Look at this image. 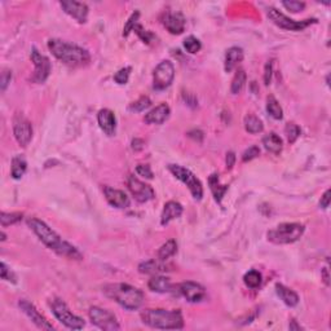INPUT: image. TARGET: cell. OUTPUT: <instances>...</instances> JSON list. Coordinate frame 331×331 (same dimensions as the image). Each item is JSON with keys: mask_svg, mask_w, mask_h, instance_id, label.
I'll use <instances>...</instances> for the list:
<instances>
[{"mask_svg": "<svg viewBox=\"0 0 331 331\" xmlns=\"http://www.w3.org/2000/svg\"><path fill=\"white\" fill-rule=\"evenodd\" d=\"M27 225L30 227V229L36 234L39 239L46 244L48 249L53 250L55 253H57L58 255L66 256V258L70 259H75V260H80L81 254L79 253L78 249L70 244L69 242L64 241V239L50 227L47 225L44 221L39 220L36 218H30L27 220Z\"/></svg>", "mask_w": 331, "mask_h": 331, "instance_id": "cell-1", "label": "cell"}, {"mask_svg": "<svg viewBox=\"0 0 331 331\" xmlns=\"http://www.w3.org/2000/svg\"><path fill=\"white\" fill-rule=\"evenodd\" d=\"M48 48L56 58L66 65L85 66L91 61V55L87 50L61 39H50Z\"/></svg>", "mask_w": 331, "mask_h": 331, "instance_id": "cell-2", "label": "cell"}, {"mask_svg": "<svg viewBox=\"0 0 331 331\" xmlns=\"http://www.w3.org/2000/svg\"><path fill=\"white\" fill-rule=\"evenodd\" d=\"M145 325L160 330H180L184 327V317L179 309H145L140 314Z\"/></svg>", "mask_w": 331, "mask_h": 331, "instance_id": "cell-3", "label": "cell"}, {"mask_svg": "<svg viewBox=\"0 0 331 331\" xmlns=\"http://www.w3.org/2000/svg\"><path fill=\"white\" fill-rule=\"evenodd\" d=\"M104 294L128 311H136L144 302V293L128 283H110L104 287Z\"/></svg>", "mask_w": 331, "mask_h": 331, "instance_id": "cell-4", "label": "cell"}, {"mask_svg": "<svg viewBox=\"0 0 331 331\" xmlns=\"http://www.w3.org/2000/svg\"><path fill=\"white\" fill-rule=\"evenodd\" d=\"M305 228L299 223H283L269 230L267 234L268 241L276 244H288L297 242L304 233Z\"/></svg>", "mask_w": 331, "mask_h": 331, "instance_id": "cell-5", "label": "cell"}, {"mask_svg": "<svg viewBox=\"0 0 331 331\" xmlns=\"http://www.w3.org/2000/svg\"><path fill=\"white\" fill-rule=\"evenodd\" d=\"M169 170L172 172L177 180H180L181 183L185 184L189 188L190 193H192L193 198L195 200H200L202 197H203V188H202V184L198 180L197 176L193 174L190 170L185 169L183 166L179 164H170Z\"/></svg>", "mask_w": 331, "mask_h": 331, "instance_id": "cell-6", "label": "cell"}, {"mask_svg": "<svg viewBox=\"0 0 331 331\" xmlns=\"http://www.w3.org/2000/svg\"><path fill=\"white\" fill-rule=\"evenodd\" d=\"M52 312L55 317L57 318L62 325L66 326L67 328L71 330H80L85 327V321L80 317L75 316L73 312L70 311L66 303L62 302L61 299H55L52 302Z\"/></svg>", "mask_w": 331, "mask_h": 331, "instance_id": "cell-7", "label": "cell"}, {"mask_svg": "<svg viewBox=\"0 0 331 331\" xmlns=\"http://www.w3.org/2000/svg\"><path fill=\"white\" fill-rule=\"evenodd\" d=\"M268 17L270 18V21L277 25L278 27L283 30H290V31H300V30H304L312 25V23H316V18H308V20H303V21H295L293 18H288L287 16H285L282 12H279L278 9L276 8H269L268 9Z\"/></svg>", "mask_w": 331, "mask_h": 331, "instance_id": "cell-8", "label": "cell"}, {"mask_svg": "<svg viewBox=\"0 0 331 331\" xmlns=\"http://www.w3.org/2000/svg\"><path fill=\"white\" fill-rule=\"evenodd\" d=\"M90 318L93 325L105 331H116L120 328L119 322L116 320L115 314L108 309L92 307L90 309Z\"/></svg>", "mask_w": 331, "mask_h": 331, "instance_id": "cell-9", "label": "cell"}, {"mask_svg": "<svg viewBox=\"0 0 331 331\" xmlns=\"http://www.w3.org/2000/svg\"><path fill=\"white\" fill-rule=\"evenodd\" d=\"M175 78L174 64L169 60L159 62L153 74V87L157 91H163L172 85Z\"/></svg>", "mask_w": 331, "mask_h": 331, "instance_id": "cell-10", "label": "cell"}, {"mask_svg": "<svg viewBox=\"0 0 331 331\" xmlns=\"http://www.w3.org/2000/svg\"><path fill=\"white\" fill-rule=\"evenodd\" d=\"M31 61L35 66L32 81H35V83H44V81L47 80V78L50 76L51 70H52V65H51L50 58L42 55L36 48H32Z\"/></svg>", "mask_w": 331, "mask_h": 331, "instance_id": "cell-11", "label": "cell"}, {"mask_svg": "<svg viewBox=\"0 0 331 331\" xmlns=\"http://www.w3.org/2000/svg\"><path fill=\"white\" fill-rule=\"evenodd\" d=\"M127 186L128 189H130L131 194L134 195L135 199H136L137 202H140V203H145V202L151 200L155 197V193L154 190H153V188H151L150 185H148V184L143 183L141 180H139L134 175H130V176H128Z\"/></svg>", "mask_w": 331, "mask_h": 331, "instance_id": "cell-12", "label": "cell"}, {"mask_svg": "<svg viewBox=\"0 0 331 331\" xmlns=\"http://www.w3.org/2000/svg\"><path fill=\"white\" fill-rule=\"evenodd\" d=\"M13 134L21 146L26 148L32 139V126L22 114H17L13 119Z\"/></svg>", "mask_w": 331, "mask_h": 331, "instance_id": "cell-13", "label": "cell"}, {"mask_svg": "<svg viewBox=\"0 0 331 331\" xmlns=\"http://www.w3.org/2000/svg\"><path fill=\"white\" fill-rule=\"evenodd\" d=\"M18 305H20V308L22 309L23 313L26 314L39 328H42V330H53V326L47 321V318L43 314L39 313V311L35 308L34 304H31V303L25 299H21L18 302Z\"/></svg>", "mask_w": 331, "mask_h": 331, "instance_id": "cell-14", "label": "cell"}, {"mask_svg": "<svg viewBox=\"0 0 331 331\" xmlns=\"http://www.w3.org/2000/svg\"><path fill=\"white\" fill-rule=\"evenodd\" d=\"M180 293L189 303H199L206 298V290L203 286L193 281H186L179 286Z\"/></svg>", "mask_w": 331, "mask_h": 331, "instance_id": "cell-15", "label": "cell"}, {"mask_svg": "<svg viewBox=\"0 0 331 331\" xmlns=\"http://www.w3.org/2000/svg\"><path fill=\"white\" fill-rule=\"evenodd\" d=\"M60 4H61L65 13L75 18L78 22L85 23L87 21L88 7L86 3H80V2H75V0H64Z\"/></svg>", "mask_w": 331, "mask_h": 331, "instance_id": "cell-16", "label": "cell"}, {"mask_svg": "<svg viewBox=\"0 0 331 331\" xmlns=\"http://www.w3.org/2000/svg\"><path fill=\"white\" fill-rule=\"evenodd\" d=\"M104 194L106 197L109 204H111L113 207H116V209H127L130 206V198H128V195L123 190L110 188V186H105Z\"/></svg>", "mask_w": 331, "mask_h": 331, "instance_id": "cell-17", "label": "cell"}, {"mask_svg": "<svg viewBox=\"0 0 331 331\" xmlns=\"http://www.w3.org/2000/svg\"><path fill=\"white\" fill-rule=\"evenodd\" d=\"M185 17L179 12H176V13H166L164 18H163L164 27L174 35L183 34L184 30H185Z\"/></svg>", "mask_w": 331, "mask_h": 331, "instance_id": "cell-18", "label": "cell"}, {"mask_svg": "<svg viewBox=\"0 0 331 331\" xmlns=\"http://www.w3.org/2000/svg\"><path fill=\"white\" fill-rule=\"evenodd\" d=\"M97 120H99V126L102 131L108 136H113L115 134L116 130V120L115 115L110 109H101L97 114Z\"/></svg>", "mask_w": 331, "mask_h": 331, "instance_id": "cell-19", "label": "cell"}, {"mask_svg": "<svg viewBox=\"0 0 331 331\" xmlns=\"http://www.w3.org/2000/svg\"><path fill=\"white\" fill-rule=\"evenodd\" d=\"M170 113H171V110H170L169 105L162 102L158 106H155L154 109H151L148 114H145L144 119L148 125H162L169 119Z\"/></svg>", "mask_w": 331, "mask_h": 331, "instance_id": "cell-20", "label": "cell"}, {"mask_svg": "<svg viewBox=\"0 0 331 331\" xmlns=\"http://www.w3.org/2000/svg\"><path fill=\"white\" fill-rule=\"evenodd\" d=\"M183 206H181L179 202L176 200H170L164 204L162 211V215H160V224L162 225H167V224L171 223L175 219L180 218L183 215Z\"/></svg>", "mask_w": 331, "mask_h": 331, "instance_id": "cell-21", "label": "cell"}, {"mask_svg": "<svg viewBox=\"0 0 331 331\" xmlns=\"http://www.w3.org/2000/svg\"><path fill=\"white\" fill-rule=\"evenodd\" d=\"M169 270H171L169 265L164 264L160 259H151L139 265V272L143 274H159Z\"/></svg>", "mask_w": 331, "mask_h": 331, "instance_id": "cell-22", "label": "cell"}, {"mask_svg": "<svg viewBox=\"0 0 331 331\" xmlns=\"http://www.w3.org/2000/svg\"><path fill=\"white\" fill-rule=\"evenodd\" d=\"M242 60H243V50L239 48V47H232L227 51V55H225V66H224V69H225L227 73H230Z\"/></svg>", "mask_w": 331, "mask_h": 331, "instance_id": "cell-23", "label": "cell"}, {"mask_svg": "<svg viewBox=\"0 0 331 331\" xmlns=\"http://www.w3.org/2000/svg\"><path fill=\"white\" fill-rule=\"evenodd\" d=\"M276 291L277 295L281 298L282 302L285 303L287 307H295L299 303V295L295 291L291 290V288L286 287V286L281 285V283H277Z\"/></svg>", "mask_w": 331, "mask_h": 331, "instance_id": "cell-24", "label": "cell"}, {"mask_svg": "<svg viewBox=\"0 0 331 331\" xmlns=\"http://www.w3.org/2000/svg\"><path fill=\"white\" fill-rule=\"evenodd\" d=\"M148 286L151 291H154V293H159V294L170 293L172 288L171 281H170L169 277L157 276V274H155V276L153 277L150 281H149Z\"/></svg>", "mask_w": 331, "mask_h": 331, "instance_id": "cell-25", "label": "cell"}, {"mask_svg": "<svg viewBox=\"0 0 331 331\" xmlns=\"http://www.w3.org/2000/svg\"><path fill=\"white\" fill-rule=\"evenodd\" d=\"M263 145L267 149L268 151L273 153V154L278 155L282 151V148H283V143H282V139L274 132H270L267 136L263 137Z\"/></svg>", "mask_w": 331, "mask_h": 331, "instance_id": "cell-26", "label": "cell"}, {"mask_svg": "<svg viewBox=\"0 0 331 331\" xmlns=\"http://www.w3.org/2000/svg\"><path fill=\"white\" fill-rule=\"evenodd\" d=\"M209 183H210V189H211L212 194H214L215 199L218 200L219 203H220L221 199H223V197H224V194H225V192L228 190V185H220V183H219V177L216 174H214L210 176Z\"/></svg>", "mask_w": 331, "mask_h": 331, "instance_id": "cell-27", "label": "cell"}, {"mask_svg": "<svg viewBox=\"0 0 331 331\" xmlns=\"http://www.w3.org/2000/svg\"><path fill=\"white\" fill-rule=\"evenodd\" d=\"M27 169V163L26 159L22 157V155H16L13 159H12V177L15 180H18L21 177L25 175Z\"/></svg>", "mask_w": 331, "mask_h": 331, "instance_id": "cell-28", "label": "cell"}, {"mask_svg": "<svg viewBox=\"0 0 331 331\" xmlns=\"http://www.w3.org/2000/svg\"><path fill=\"white\" fill-rule=\"evenodd\" d=\"M244 128L249 134H260L264 130V125L256 115H246L244 116Z\"/></svg>", "mask_w": 331, "mask_h": 331, "instance_id": "cell-29", "label": "cell"}, {"mask_svg": "<svg viewBox=\"0 0 331 331\" xmlns=\"http://www.w3.org/2000/svg\"><path fill=\"white\" fill-rule=\"evenodd\" d=\"M267 111L273 119L281 120L283 118V110H282L281 105L276 100L274 96H268L267 99Z\"/></svg>", "mask_w": 331, "mask_h": 331, "instance_id": "cell-30", "label": "cell"}, {"mask_svg": "<svg viewBox=\"0 0 331 331\" xmlns=\"http://www.w3.org/2000/svg\"><path fill=\"white\" fill-rule=\"evenodd\" d=\"M177 251V243L175 239H169V241L163 243L160 246V249L158 250V259L166 262L167 259H170L171 256H174Z\"/></svg>", "mask_w": 331, "mask_h": 331, "instance_id": "cell-31", "label": "cell"}, {"mask_svg": "<svg viewBox=\"0 0 331 331\" xmlns=\"http://www.w3.org/2000/svg\"><path fill=\"white\" fill-rule=\"evenodd\" d=\"M262 281H263L262 273L258 272V270H254V269L249 270V272H247V273L243 276L244 285L250 288L260 287V285H262Z\"/></svg>", "mask_w": 331, "mask_h": 331, "instance_id": "cell-32", "label": "cell"}, {"mask_svg": "<svg viewBox=\"0 0 331 331\" xmlns=\"http://www.w3.org/2000/svg\"><path fill=\"white\" fill-rule=\"evenodd\" d=\"M244 85H246V73H244V70L241 69L235 73L234 78H233L232 86H230V92L233 95H237V93H239L243 90Z\"/></svg>", "mask_w": 331, "mask_h": 331, "instance_id": "cell-33", "label": "cell"}, {"mask_svg": "<svg viewBox=\"0 0 331 331\" xmlns=\"http://www.w3.org/2000/svg\"><path fill=\"white\" fill-rule=\"evenodd\" d=\"M22 220V214L21 212H12V214H8V212H2V218H0V221H2V227H8V225H13V224L18 223V221Z\"/></svg>", "mask_w": 331, "mask_h": 331, "instance_id": "cell-34", "label": "cell"}, {"mask_svg": "<svg viewBox=\"0 0 331 331\" xmlns=\"http://www.w3.org/2000/svg\"><path fill=\"white\" fill-rule=\"evenodd\" d=\"M184 48H185L186 52H189L190 55H195V53L200 51L202 44H200V42L198 40L195 36L190 35V36H188V38L184 40Z\"/></svg>", "mask_w": 331, "mask_h": 331, "instance_id": "cell-35", "label": "cell"}, {"mask_svg": "<svg viewBox=\"0 0 331 331\" xmlns=\"http://www.w3.org/2000/svg\"><path fill=\"white\" fill-rule=\"evenodd\" d=\"M285 134L286 136H287L288 143L294 144L298 139H299L302 131H300V127L298 125H295V123H288L285 128Z\"/></svg>", "mask_w": 331, "mask_h": 331, "instance_id": "cell-36", "label": "cell"}, {"mask_svg": "<svg viewBox=\"0 0 331 331\" xmlns=\"http://www.w3.org/2000/svg\"><path fill=\"white\" fill-rule=\"evenodd\" d=\"M139 17H140V12H134L131 15V17L128 18L127 23H126L125 29H123V36H128L130 35V32L134 31V29L136 27L137 25V21H139Z\"/></svg>", "mask_w": 331, "mask_h": 331, "instance_id": "cell-37", "label": "cell"}, {"mask_svg": "<svg viewBox=\"0 0 331 331\" xmlns=\"http://www.w3.org/2000/svg\"><path fill=\"white\" fill-rule=\"evenodd\" d=\"M131 67L126 66L123 69H120L119 71H116L115 75H114V80L118 83V85H126L130 79V74H131Z\"/></svg>", "mask_w": 331, "mask_h": 331, "instance_id": "cell-38", "label": "cell"}, {"mask_svg": "<svg viewBox=\"0 0 331 331\" xmlns=\"http://www.w3.org/2000/svg\"><path fill=\"white\" fill-rule=\"evenodd\" d=\"M151 101L148 96H141L137 101H135L134 104L131 105V110L135 111H144L145 109H148L150 106Z\"/></svg>", "mask_w": 331, "mask_h": 331, "instance_id": "cell-39", "label": "cell"}, {"mask_svg": "<svg viewBox=\"0 0 331 331\" xmlns=\"http://www.w3.org/2000/svg\"><path fill=\"white\" fill-rule=\"evenodd\" d=\"M282 6L285 7L287 11L293 12V13H298L302 12L305 8L304 2H297V0H290V2H282Z\"/></svg>", "mask_w": 331, "mask_h": 331, "instance_id": "cell-40", "label": "cell"}, {"mask_svg": "<svg viewBox=\"0 0 331 331\" xmlns=\"http://www.w3.org/2000/svg\"><path fill=\"white\" fill-rule=\"evenodd\" d=\"M259 155H260V149H259V146H250V148L244 150L243 155H242V160H243V162H249V160L255 159Z\"/></svg>", "mask_w": 331, "mask_h": 331, "instance_id": "cell-41", "label": "cell"}, {"mask_svg": "<svg viewBox=\"0 0 331 331\" xmlns=\"http://www.w3.org/2000/svg\"><path fill=\"white\" fill-rule=\"evenodd\" d=\"M134 31H136V34L139 35L140 38L143 39V42H145V43H150L151 39L154 38V35L151 34L150 31H146V30H144L143 26L139 25V23L136 25V27L134 29Z\"/></svg>", "mask_w": 331, "mask_h": 331, "instance_id": "cell-42", "label": "cell"}, {"mask_svg": "<svg viewBox=\"0 0 331 331\" xmlns=\"http://www.w3.org/2000/svg\"><path fill=\"white\" fill-rule=\"evenodd\" d=\"M12 79V71L8 69H4L2 76H0V86H2V91H6L8 85L11 83Z\"/></svg>", "mask_w": 331, "mask_h": 331, "instance_id": "cell-43", "label": "cell"}, {"mask_svg": "<svg viewBox=\"0 0 331 331\" xmlns=\"http://www.w3.org/2000/svg\"><path fill=\"white\" fill-rule=\"evenodd\" d=\"M136 172L140 176L146 177V179H153V171H151L149 164H139L136 167Z\"/></svg>", "mask_w": 331, "mask_h": 331, "instance_id": "cell-44", "label": "cell"}, {"mask_svg": "<svg viewBox=\"0 0 331 331\" xmlns=\"http://www.w3.org/2000/svg\"><path fill=\"white\" fill-rule=\"evenodd\" d=\"M0 267H2V278L6 279V281L16 282L15 274L12 273L11 269H9V268L6 265V263H2V264H0Z\"/></svg>", "mask_w": 331, "mask_h": 331, "instance_id": "cell-45", "label": "cell"}, {"mask_svg": "<svg viewBox=\"0 0 331 331\" xmlns=\"http://www.w3.org/2000/svg\"><path fill=\"white\" fill-rule=\"evenodd\" d=\"M272 71H273V61L270 60V61L267 62L264 69V83L265 86L270 85V80H272Z\"/></svg>", "mask_w": 331, "mask_h": 331, "instance_id": "cell-46", "label": "cell"}, {"mask_svg": "<svg viewBox=\"0 0 331 331\" xmlns=\"http://www.w3.org/2000/svg\"><path fill=\"white\" fill-rule=\"evenodd\" d=\"M330 193H331V190L330 189H327V190H326L325 193H323V195L322 197H321V202H320V206L322 207V209H327L328 206H330Z\"/></svg>", "mask_w": 331, "mask_h": 331, "instance_id": "cell-47", "label": "cell"}, {"mask_svg": "<svg viewBox=\"0 0 331 331\" xmlns=\"http://www.w3.org/2000/svg\"><path fill=\"white\" fill-rule=\"evenodd\" d=\"M225 163H227V169L232 170L233 166L235 163V154L233 151H228L227 157H225Z\"/></svg>", "mask_w": 331, "mask_h": 331, "instance_id": "cell-48", "label": "cell"}, {"mask_svg": "<svg viewBox=\"0 0 331 331\" xmlns=\"http://www.w3.org/2000/svg\"><path fill=\"white\" fill-rule=\"evenodd\" d=\"M143 148H144V141H143V140L135 139L134 141H132V149H134V150H141Z\"/></svg>", "mask_w": 331, "mask_h": 331, "instance_id": "cell-49", "label": "cell"}, {"mask_svg": "<svg viewBox=\"0 0 331 331\" xmlns=\"http://www.w3.org/2000/svg\"><path fill=\"white\" fill-rule=\"evenodd\" d=\"M300 326L297 325V321H291V325H290V330H300Z\"/></svg>", "mask_w": 331, "mask_h": 331, "instance_id": "cell-50", "label": "cell"}, {"mask_svg": "<svg viewBox=\"0 0 331 331\" xmlns=\"http://www.w3.org/2000/svg\"><path fill=\"white\" fill-rule=\"evenodd\" d=\"M323 277H325V283L328 285V276H327V269L323 270Z\"/></svg>", "mask_w": 331, "mask_h": 331, "instance_id": "cell-51", "label": "cell"}, {"mask_svg": "<svg viewBox=\"0 0 331 331\" xmlns=\"http://www.w3.org/2000/svg\"><path fill=\"white\" fill-rule=\"evenodd\" d=\"M6 234H4V233H2V241H6Z\"/></svg>", "mask_w": 331, "mask_h": 331, "instance_id": "cell-52", "label": "cell"}]
</instances>
